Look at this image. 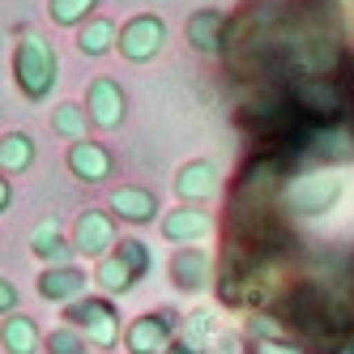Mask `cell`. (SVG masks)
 Instances as JSON below:
<instances>
[{"label":"cell","mask_w":354,"mask_h":354,"mask_svg":"<svg viewBox=\"0 0 354 354\" xmlns=\"http://www.w3.org/2000/svg\"><path fill=\"white\" fill-rule=\"evenodd\" d=\"M286 98L295 103V111L303 115L308 129H333L342 120V111H350V98H346V86L333 82V77H299L290 82Z\"/></svg>","instance_id":"6da1fadb"},{"label":"cell","mask_w":354,"mask_h":354,"mask_svg":"<svg viewBox=\"0 0 354 354\" xmlns=\"http://www.w3.org/2000/svg\"><path fill=\"white\" fill-rule=\"evenodd\" d=\"M56 73H60L56 52L39 35L21 30V43H17V52H13V82H17V90L26 94L30 103H39V98H47V94L56 90V82H60Z\"/></svg>","instance_id":"7a4b0ae2"},{"label":"cell","mask_w":354,"mask_h":354,"mask_svg":"<svg viewBox=\"0 0 354 354\" xmlns=\"http://www.w3.org/2000/svg\"><path fill=\"white\" fill-rule=\"evenodd\" d=\"M64 320L73 328H82L86 342H94L98 350L115 346V337H120V312L111 308L107 299H77V303H68Z\"/></svg>","instance_id":"3957f363"},{"label":"cell","mask_w":354,"mask_h":354,"mask_svg":"<svg viewBox=\"0 0 354 354\" xmlns=\"http://www.w3.org/2000/svg\"><path fill=\"white\" fill-rule=\"evenodd\" d=\"M175 312L171 308H158V312H145L129 324V333H124V350L129 354H167L175 342Z\"/></svg>","instance_id":"277c9868"},{"label":"cell","mask_w":354,"mask_h":354,"mask_svg":"<svg viewBox=\"0 0 354 354\" xmlns=\"http://www.w3.org/2000/svg\"><path fill=\"white\" fill-rule=\"evenodd\" d=\"M162 43H167V21L154 17V13H141V17L120 26V56L133 60V64L154 60L162 52Z\"/></svg>","instance_id":"5b68a950"},{"label":"cell","mask_w":354,"mask_h":354,"mask_svg":"<svg viewBox=\"0 0 354 354\" xmlns=\"http://www.w3.org/2000/svg\"><path fill=\"white\" fill-rule=\"evenodd\" d=\"M337 192H342V184L333 175H299V180L286 184V209L303 214V218H316L337 201Z\"/></svg>","instance_id":"8992f818"},{"label":"cell","mask_w":354,"mask_h":354,"mask_svg":"<svg viewBox=\"0 0 354 354\" xmlns=\"http://www.w3.org/2000/svg\"><path fill=\"white\" fill-rule=\"evenodd\" d=\"M86 111H90V120L98 124V129H120L124 115H129V98H124L120 82L94 77L90 90H86Z\"/></svg>","instance_id":"52a82bcc"},{"label":"cell","mask_w":354,"mask_h":354,"mask_svg":"<svg viewBox=\"0 0 354 354\" xmlns=\"http://www.w3.org/2000/svg\"><path fill=\"white\" fill-rule=\"evenodd\" d=\"M73 248L77 257H103L107 248H115V218L103 209H86L73 226Z\"/></svg>","instance_id":"ba28073f"},{"label":"cell","mask_w":354,"mask_h":354,"mask_svg":"<svg viewBox=\"0 0 354 354\" xmlns=\"http://www.w3.org/2000/svg\"><path fill=\"white\" fill-rule=\"evenodd\" d=\"M184 35H188V43L196 47L201 56H214V52H222V47H231V43H226V13L222 9H196L188 17Z\"/></svg>","instance_id":"9c48e42d"},{"label":"cell","mask_w":354,"mask_h":354,"mask_svg":"<svg viewBox=\"0 0 354 354\" xmlns=\"http://www.w3.org/2000/svg\"><path fill=\"white\" fill-rule=\"evenodd\" d=\"M30 248H35V257L47 269H73V257H77V248L60 239V222L56 218H43L35 226V231H30Z\"/></svg>","instance_id":"30bf717a"},{"label":"cell","mask_w":354,"mask_h":354,"mask_svg":"<svg viewBox=\"0 0 354 354\" xmlns=\"http://www.w3.org/2000/svg\"><path fill=\"white\" fill-rule=\"evenodd\" d=\"M68 171L77 175V180L86 184H98V180H107L111 175V154H107V145H98V141H77V145H68Z\"/></svg>","instance_id":"8fae6325"},{"label":"cell","mask_w":354,"mask_h":354,"mask_svg":"<svg viewBox=\"0 0 354 354\" xmlns=\"http://www.w3.org/2000/svg\"><path fill=\"white\" fill-rule=\"evenodd\" d=\"M214 231V218L205 209H196V205H180L175 214L162 218V235L171 243H196V239H205Z\"/></svg>","instance_id":"7c38bea8"},{"label":"cell","mask_w":354,"mask_h":354,"mask_svg":"<svg viewBox=\"0 0 354 354\" xmlns=\"http://www.w3.org/2000/svg\"><path fill=\"white\" fill-rule=\"evenodd\" d=\"M175 192H180L184 205H196V201H209L218 196V171L209 162H188L175 175Z\"/></svg>","instance_id":"4fadbf2b"},{"label":"cell","mask_w":354,"mask_h":354,"mask_svg":"<svg viewBox=\"0 0 354 354\" xmlns=\"http://www.w3.org/2000/svg\"><path fill=\"white\" fill-rule=\"evenodd\" d=\"M111 209L124 218V222H154V214H158V196L149 192V188H133V184H124V188H115L111 192Z\"/></svg>","instance_id":"5bb4252c"},{"label":"cell","mask_w":354,"mask_h":354,"mask_svg":"<svg viewBox=\"0 0 354 354\" xmlns=\"http://www.w3.org/2000/svg\"><path fill=\"white\" fill-rule=\"evenodd\" d=\"M171 282L180 290H201L209 282V257L201 248H180L171 257Z\"/></svg>","instance_id":"9a60e30c"},{"label":"cell","mask_w":354,"mask_h":354,"mask_svg":"<svg viewBox=\"0 0 354 354\" xmlns=\"http://www.w3.org/2000/svg\"><path fill=\"white\" fill-rule=\"evenodd\" d=\"M39 295L52 303H77V299H86V273L82 269H43Z\"/></svg>","instance_id":"2e32d148"},{"label":"cell","mask_w":354,"mask_h":354,"mask_svg":"<svg viewBox=\"0 0 354 354\" xmlns=\"http://www.w3.org/2000/svg\"><path fill=\"white\" fill-rule=\"evenodd\" d=\"M0 337H5V350L9 354H35L39 350V324L30 316H5Z\"/></svg>","instance_id":"e0dca14e"},{"label":"cell","mask_w":354,"mask_h":354,"mask_svg":"<svg viewBox=\"0 0 354 354\" xmlns=\"http://www.w3.org/2000/svg\"><path fill=\"white\" fill-rule=\"evenodd\" d=\"M35 162V141L26 133H5L0 137V167H5V175H21Z\"/></svg>","instance_id":"ac0fdd59"},{"label":"cell","mask_w":354,"mask_h":354,"mask_svg":"<svg viewBox=\"0 0 354 354\" xmlns=\"http://www.w3.org/2000/svg\"><path fill=\"white\" fill-rule=\"evenodd\" d=\"M94 282L98 286H103L107 295H124V290H133V282H141V277L129 269V265H124L120 257H115V252H111V257H103V261H98V269H94Z\"/></svg>","instance_id":"d6986e66"},{"label":"cell","mask_w":354,"mask_h":354,"mask_svg":"<svg viewBox=\"0 0 354 354\" xmlns=\"http://www.w3.org/2000/svg\"><path fill=\"white\" fill-rule=\"evenodd\" d=\"M115 43H120V35H115V26H111L107 17H94V21H86V26H82V35H77V47H82L86 56H107Z\"/></svg>","instance_id":"ffe728a7"},{"label":"cell","mask_w":354,"mask_h":354,"mask_svg":"<svg viewBox=\"0 0 354 354\" xmlns=\"http://www.w3.org/2000/svg\"><path fill=\"white\" fill-rule=\"evenodd\" d=\"M86 124H94V120H90V111H82L77 103H60V107L52 111V129H56L60 137H68L73 145L86 141Z\"/></svg>","instance_id":"44dd1931"},{"label":"cell","mask_w":354,"mask_h":354,"mask_svg":"<svg viewBox=\"0 0 354 354\" xmlns=\"http://www.w3.org/2000/svg\"><path fill=\"white\" fill-rule=\"evenodd\" d=\"M98 9V0H47V13H52L56 26H86V17Z\"/></svg>","instance_id":"7402d4cb"},{"label":"cell","mask_w":354,"mask_h":354,"mask_svg":"<svg viewBox=\"0 0 354 354\" xmlns=\"http://www.w3.org/2000/svg\"><path fill=\"white\" fill-rule=\"evenodd\" d=\"M115 257L129 265L137 277H145L149 273V265H154V257H149V248L141 243V239H120V248H115Z\"/></svg>","instance_id":"603a6c76"},{"label":"cell","mask_w":354,"mask_h":354,"mask_svg":"<svg viewBox=\"0 0 354 354\" xmlns=\"http://www.w3.org/2000/svg\"><path fill=\"white\" fill-rule=\"evenodd\" d=\"M47 354H86V337L77 328H56V333L47 337Z\"/></svg>","instance_id":"cb8c5ba5"},{"label":"cell","mask_w":354,"mask_h":354,"mask_svg":"<svg viewBox=\"0 0 354 354\" xmlns=\"http://www.w3.org/2000/svg\"><path fill=\"white\" fill-rule=\"evenodd\" d=\"M214 337V312H192L188 316V337L184 342H192L196 350H205V342ZM218 342V337H214Z\"/></svg>","instance_id":"d4e9b609"},{"label":"cell","mask_w":354,"mask_h":354,"mask_svg":"<svg viewBox=\"0 0 354 354\" xmlns=\"http://www.w3.org/2000/svg\"><path fill=\"white\" fill-rule=\"evenodd\" d=\"M214 354H248V342H243L239 333H218Z\"/></svg>","instance_id":"484cf974"},{"label":"cell","mask_w":354,"mask_h":354,"mask_svg":"<svg viewBox=\"0 0 354 354\" xmlns=\"http://www.w3.org/2000/svg\"><path fill=\"white\" fill-rule=\"evenodd\" d=\"M13 308H17V290H13V282H9V277H0V312H5V316H13Z\"/></svg>","instance_id":"4316f807"},{"label":"cell","mask_w":354,"mask_h":354,"mask_svg":"<svg viewBox=\"0 0 354 354\" xmlns=\"http://www.w3.org/2000/svg\"><path fill=\"white\" fill-rule=\"evenodd\" d=\"M13 205V188H9V180L5 184H0V209H9Z\"/></svg>","instance_id":"83f0119b"},{"label":"cell","mask_w":354,"mask_h":354,"mask_svg":"<svg viewBox=\"0 0 354 354\" xmlns=\"http://www.w3.org/2000/svg\"><path fill=\"white\" fill-rule=\"evenodd\" d=\"M167 354H201V350H196V346H192V342H175V346H171V350H167Z\"/></svg>","instance_id":"f1b7e54d"},{"label":"cell","mask_w":354,"mask_h":354,"mask_svg":"<svg viewBox=\"0 0 354 354\" xmlns=\"http://www.w3.org/2000/svg\"><path fill=\"white\" fill-rule=\"evenodd\" d=\"M265 354H299V350H290V346H269Z\"/></svg>","instance_id":"f546056e"},{"label":"cell","mask_w":354,"mask_h":354,"mask_svg":"<svg viewBox=\"0 0 354 354\" xmlns=\"http://www.w3.org/2000/svg\"><path fill=\"white\" fill-rule=\"evenodd\" d=\"M333 354H354V342H346L342 350H333Z\"/></svg>","instance_id":"4dcf8cb0"}]
</instances>
